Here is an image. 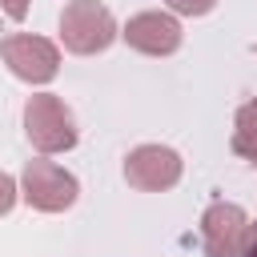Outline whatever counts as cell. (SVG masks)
I'll return each instance as SVG.
<instances>
[{"label": "cell", "mask_w": 257, "mask_h": 257, "mask_svg": "<svg viewBox=\"0 0 257 257\" xmlns=\"http://www.w3.org/2000/svg\"><path fill=\"white\" fill-rule=\"evenodd\" d=\"M24 137L40 157H56V153L76 149L72 108L56 92H32L24 100Z\"/></svg>", "instance_id": "cell-1"}, {"label": "cell", "mask_w": 257, "mask_h": 257, "mask_svg": "<svg viewBox=\"0 0 257 257\" xmlns=\"http://www.w3.org/2000/svg\"><path fill=\"white\" fill-rule=\"evenodd\" d=\"M120 36L112 12L100 0H68L60 12V44L72 56H96Z\"/></svg>", "instance_id": "cell-2"}, {"label": "cell", "mask_w": 257, "mask_h": 257, "mask_svg": "<svg viewBox=\"0 0 257 257\" xmlns=\"http://www.w3.org/2000/svg\"><path fill=\"white\" fill-rule=\"evenodd\" d=\"M20 197H24V205L36 209V213H64V209L76 205L80 181H76L64 165H56V161H48V157H36V161H28L24 173H20Z\"/></svg>", "instance_id": "cell-3"}, {"label": "cell", "mask_w": 257, "mask_h": 257, "mask_svg": "<svg viewBox=\"0 0 257 257\" xmlns=\"http://www.w3.org/2000/svg\"><path fill=\"white\" fill-rule=\"evenodd\" d=\"M0 60L24 84H48L60 72V48L48 36H36V32H8V36H0Z\"/></svg>", "instance_id": "cell-4"}, {"label": "cell", "mask_w": 257, "mask_h": 257, "mask_svg": "<svg viewBox=\"0 0 257 257\" xmlns=\"http://www.w3.org/2000/svg\"><path fill=\"white\" fill-rule=\"evenodd\" d=\"M185 173V161L169 145H137L124 157V181L141 193H169Z\"/></svg>", "instance_id": "cell-5"}, {"label": "cell", "mask_w": 257, "mask_h": 257, "mask_svg": "<svg viewBox=\"0 0 257 257\" xmlns=\"http://www.w3.org/2000/svg\"><path fill=\"white\" fill-rule=\"evenodd\" d=\"M120 40L133 52H145V56H173L181 48L185 32H181V20L173 12H137V16L124 20Z\"/></svg>", "instance_id": "cell-6"}, {"label": "cell", "mask_w": 257, "mask_h": 257, "mask_svg": "<svg viewBox=\"0 0 257 257\" xmlns=\"http://www.w3.org/2000/svg\"><path fill=\"white\" fill-rule=\"evenodd\" d=\"M249 217L237 201H213L201 213V249L205 257H237L245 241Z\"/></svg>", "instance_id": "cell-7"}, {"label": "cell", "mask_w": 257, "mask_h": 257, "mask_svg": "<svg viewBox=\"0 0 257 257\" xmlns=\"http://www.w3.org/2000/svg\"><path fill=\"white\" fill-rule=\"evenodd\" d=\"M233 153L257 169V128L253 124H233Z\"/></svg>", "instance_id": "cell-8"}, {"label": "cell", "mask_w": 257, "mask_h": 257, "mask_svg": "<svg viewBox=\"0 0 257 257\" xmlns=\"http://www.w3.org/2000/svg\"><path fill=\"white\" fill-rule=\"evenodd\" d=\"M16 201H20V181L0 169V217H8L16 209Z\"/></svg>", "instance_id": "cell-9"}, {"label": "cell", "mask_w": 257, "mask_h": 257, "mask_svg": "<svg viewBox=\"0 0 257 257\" xmlns=\"http://www.w3.org/2000/svg\"><path fill=\"white\" fill-rule=\"evenodd\" d=\"M177 16H209L217 8V0H165Z\"/></svg>", "instance_id": "cell-10"}, {"label": "cell", "mask_w": 257, "mask_h": 257, "mask_svg": "<svg viewBox=\"0 0 257 257\" xmlns=\"http://www.w3.org/2000/svg\"><path fill=\"white\" fill-rule=\"evenodd\" d=\"M28 4H32V0H0V12H4L8 20H24V16H28Z\"/></svg>", "instance_id": "cell-11"}, {"label": "cell", "mask_w": 257, "mask_h": 257, "mask_svg": "<svg viewBox=\"0 0 257 257\" xmlns=\"http://www.w3.org/2000/svg\"><path fill=\"white\" fill-rule=\"evenodd\" d=\"M233 124H253V128H257V96H253V100H245V104L237 108Z\"/></svg>", "instance_id": "cell-12"}, {"label": "cell", "mask_w": 257, "mask_h": 257, "mask_svg": "<svg viewBox=\"0 0 257 257\" xmlns=\"http://www.w3.org/2000/svg\"><path fill=\"white\" fill-rule=\"evenodd\" d=\"M237 257H257V221H249L245 229V241H241V253Z\"/></svg>", "instance_id": "cell-13"}, {"label": "cell", "mask_w": 257, "mask_h": 257, "mask_svg": "<svg viewBox=\"0 0 257 257\" xmlns=\"http://www.w3.org/2000/svg\"><path fill=\"white\" fill-rule=\"evenodd\" d=\"M253 52H257V48H253Z\"/></svg>", "instance_id": "cell-14"}]
</instances>
